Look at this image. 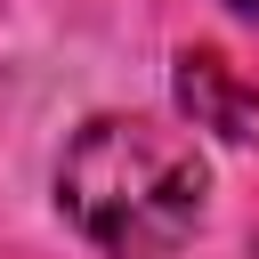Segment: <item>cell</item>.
<instances>
[{
  "mask_svg": "<svg viewBox=\"0 0 259 259\" xmlns=\"http://www.w3.org/2000/svg\"><path fill=\"white\" fill-rule=\"evenodd\" d=\"M227 8H235V16H243V24H259V0H227Z\"/></svg>",
  "mask_w": 259,
  "mask_h": 259,
  "instance_id": "3",
  "label": "cell"
},
{
  "mask_svg": "<svg viewBox=\"0 0 259 259\" xmlns=\"http://www.w3.org/2000/svg\"><path fill=\"white\" fill-rule=\"evenodd\" d=\"M202 194L210 162L194 154V138L146 113L81 121L57 162V210L105 259H170L202 227Z\"/></svg>",
  "mask_w": 259,
  "mask_h": 259,
  "instance_id": "1",
  "label": "cell"
},
{
  "mask_svg": "<svg viewBox=\"0 0 259 259\" xmlns=\"http://www.w3.org/2000/svg\"><path fill=\"white\" fill-rule=\"evenodd\" d=\"M178 113L194 130H219V138H259V89L235 81V65L219 49H186L178 57Z\"/></svg>",
  "mask_w": 259,
  "mask_h": 259,
  "instance_id": "2",
  "label": "cell"
}]
</instances>
